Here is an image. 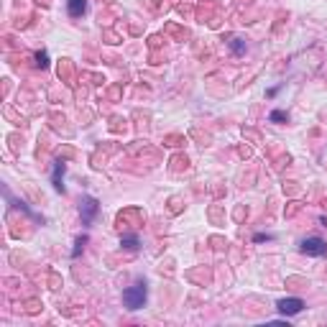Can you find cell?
<instances>
[{
    "mask_svg": "<svg viewBox=\"0 0 327 327\" xmlns=\"http://www.w3.org/2000/svg\"><path fill=\"white\" fill-rule=\"evenodd\" d=\"M271 121H274V123H279V121H286V113L274 110V113H271Z\"/></svg>",
    "mask_w": 327,
    "mask_h": 327,
    "instance_id": "5",
    "label": "cell"
},
{
    "mask_svg": "<svg viewBox=\"0 0 327 327\" xmlns=\"http://www.w3.org/2000/svg\"><path fill=\"white\" fill-rule=\"evenodd\" d=\"M276 307H279V312H281V314H297V312H302L304 304H302V299L291 297V299H281V302L276 304Z\"/></svg>",
    "mask_w": 327,
    "mask_h": 327,
    "instance_id": "3",
    "label": "cell"
},
{
    "mask_svg": "<svg viewBox=\"0 0 327 327\" xmlns=\"http://www.w3.org/2000/svg\"><path fill=\"white\" fill-rule=\"evenodd\" d=\"M67 10H69V16H82L84 10H87V0H67Z\"/></svg>",
    "mask_w": 327,
    "mask_h": 327,
    "instance_id": "4",
    "label": "cell"
},
{
    "mask_svg": "<svg viewBox=\"0 0 327 327\" xmlns=\"http://www.w3.org/2000/svg\"><path fill=\"white\" fill-rule=\"evenodd\" d=\"M302 250L307 256H325L327 253V243L322 238H307V241L302 243Z\"/></svg>",
    "mask_w": 327,
    "mask_h": 327,
    "instance_id": "2",
    "label": "cell"
},
{
    "mask_svg": "<svg viewBox=\"0 0 327 327\" xmlns=\"http://www.w3.org/2000/svg\"><path fill=\"white\" fill-rule=\"evenodd\" d=\"M123 302H125L128 309H141V307H143V302H146V286L136 284V286L125 289L123 291Z\"/></svg>",
    "mask_w": 327,
    "mask_h": 327,
    "instance_id": "1",
    "label": "cell"
},
{
    "mask_svg": "<svg viewBox=\"0 0 327 327\" xmlns=\"http://www.w3.org/2000/svg\"><path fill=\"white\" fill-rule=\"evenodd\" d=\"M128 248H136V238H125V241H123Z\"/></svg>",
    "mask_w": 327,
    "mask_h": 327,
    "instance_id": "6",
    "label": "cell"
},
{
    "mask_svg": "<svg viewBox=\"0 0 327 327\" xmlns=\"http://www.w3.org/2000/svg\"><path fill=\"white\" fill-rule=\"evenodd\" d=\"M39 64H41V67H46V64H49L46 61V54H39Z\"/></svg>",
    "mask_w": 327,
    "mask_h": 327,
    "instance_id": "7",
    "label": "cell"
}]
</instances>
